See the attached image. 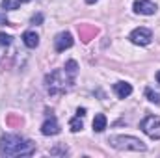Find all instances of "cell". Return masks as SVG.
<instances>
[{"instance_id":"6da1fadb","label":"cell","mask_w":160,"mask_h":158,"mask_svg":"<svg viewBox=\"0 0 160 158\" xmlns=\"http://www.w3.org/2000/svg\"><path fill=\"white\" fill-rule=\"evenodd\" d=\"M34 151H36L34 143L28 140H22L19 136L6 134L0 140V155L2 156H28V155H34Z\"/></svg>"},{"instance_id":"7a4b0ae2","label":"cell","mask_w":160,"mask_h":158,"mask_svg":"<svg viewBox=\"0 0 160 158\" xmlns=\"http://www.w3.org/2000/svg\"><path fill=\"white\" fill-rule=\"evenodd\" d=\"M108 143L118 151H145V143L134 136H112Z\"/></svg>"},{"instance_id":"3957f363","label":"cell","mask_w":160,"mask_h":158,"mask_svg":"<svg viewBox=\"0 0 160 158\" xmlns=\"http://www.w3.org/2000/svg\"><path fill=\"white\" fill-rule=\"evenodd\" d=\"M67 77H69V75H67L65 71H54V73H50V75L45 78L48 93H52V95L63 93V91L67 89V84H69Z\"/></svg>"},{"instance_id":"277c9868","label":"cell","mask_w":160,"mask_h":158,"mask_svg":"<svg viewBox=\"0 0 160 158\" xmlns=\"http://www.w3.org/2000/svg\"><path fill=\"white\" fill-rule=\"evenodd\" d=\"M140 128L153 140H160V117L157 116H147L140 123Z\"/></svg>"},{"instance_id":"5b68a950","label":"cell","mask_w":160,"mask_h":158,"mask_svg":"<svg viewBox=\"0 0 160 158\" xmlns=\"http://www.w3.org/2000/svg\"><path fill=\"white\" fill-rule=\"evenodd\" d=\"M128 39L132 41L134 45H149L151 39H153V32L149 30V28H143V26H140V28H136V30H132L130 32V36H128Z\"/></svg>"},{"instance_id":"8992f818","label":"cell","mask_w":160,"mask_h":158,"mask_svg":"<svg viewBox=\"0 0 160 158\" xmlns=\"http://www.w3.org/2000/svg\"><path fill=\"white\" fill-rule=\"evenodd\" d=\"M134 11L140 13V15H155L157 4H153L151 0H136L134 2Z\"/></svg>"},{"instance_id":"52a82bcc","label":"cell","mask_w":160,"mask_h":158,"mask_svg":"<svg viewBox=\"0 0 160 158\" xmlns=\"http://www.w3.org/2000/svg\"><path fill=\"white\" fill-rule=\"evenodd\" d=\"M54 47H56L58 52H63L65 48H71V47H73V36H71L69 32H62V34H58L56 39H54Z\"/></svg>"},{"instance_id":"ba28073f","label":"cell","mask_w":160,"mask_h":158,"mask_svg":"<svg viewBox=\"0 0 160 158\" xmlns=\"http://www.w3.org/2000/svg\"><path fill=\"white\" fill-rule=\"evenodd\" d=\"M41 132L45 134V136H56L58 132H60V125H58V121L54 117L47 119L43 125H41Z\"/></svg>"},{"instance_id":"9c48e42d","label":"cell","mask_w":160,"mask_h":158,"mask_svg":"<svg viewBox=\"0 0 160 158\" xmlns=\"http://www.w3.org/2000/svg\"><path fill=\"white\" fill-rule=\"evenodd\" d=\"M114 91L119 99H127L132 93V86L127 84V82H118V84H114Z\"/></svg>"},{"instance_id":"30bf717a","label":"cell","mask_w":160,"mask_h":158,"mask_svg":"<svg viewBox=\"0 0 160 158\" xmlns=\"http://www.w3.org/2000/svg\"><path fill=\"white\" fill-rule=\"evenodd\" d=\"M22 41H24L26 47L36 48V47L39 45V36H38L36 32H24V34H22Z\"/></svg>"},{"instance_id":"8fae6325","label":"cell","mask_w":160,"mask_h":158,"mask_svg":"<svg viewBox=\"0 0 160 158\" xmlns=\"http://www.w3.org/2000/svg\"><path fill=\"white\" fill-rule=\"evenodd\" d=\"M106 128V116L104 114H97L93 119V130L95 132H102Z\"/></svg>"},{"instance_id":"7c38bea8","label":"cell","mask_w":160,"mask_h":158,"mask_svg":"<svg viewBox=\"0 0 160 158\" xmlns=\"http://www.w3.org/2000/svg\"><path fill=\"white\" fill-rule=\"evenodd\" d=\"M77 69H78L77 62H75V60H69V62L65 63V69H63V71H65L71 78H75V77H77Z\"/></svg>"},{"instance_id":"4fadbf2b","label":"cell","mask_w":160,"mask_h":158,"mask_svg":"<svg viewBox=\"0 0 160 158\" xmlns=\"http://www.w3.org/2000/svg\"><path fill=\"white\" fill-rule=\"evenodd\" d=\"M145 95H147V99H149L151 102H157V104H160V93L153 91L151 87H147V89H145Z\"/></svg>"},{"instance_id":"5bb4252c","label":"cell","mask_w":160,"mask_h":158,"mask_svg":"<svg viewBox=\"0 0 160 158\" xmlns=\"http://www.w3.org/2000/svg\"><path fill=\"white\" fill-rule=\"evenodd\" d=\"M82 126H84V125H82V121H80L78 116H77L75 119H71V121H69V128H71L73 132H78V130H82Z\"/></svg>"},{"instance_id":"9a60e30c","label":"cell","mask_w":160,"mask_h":158,"mask_svg":"<svg viewBox=\"0 0 160 158\" xmlns=\"http://www.w3.org/2000/svg\"><path fill=\"white\" fill-rule=\"evenodd\" d=\"M19 0H2V7L4 9H17L19 7Z\"/></svg>"},{"instance_id":"2e32d148","label":"cell","mask_w":160,"mask_h":158,"mask_svg":"<svg viewBox=\"0 0 160 158\" xmlns=\"http://www.w3.org/2000/svg\"><path fill=\"white\" fill-rule=\"evenodd\" d=\"M0 45H2V47H8V45H11V36H8V34L0 32Z\"/></svg>"},{"instance_id":"e0dca14e","label":"cell","mask_w":160,"mask_h":158,"mask_svg":"<svg viewBox=\"0 0 160 158\" xmlns=\"http://www.w3.org/2000/svg\"><path fill=\"white\" fill-rule=\"evenodd\" d=\"M41 21H43V17H41V15H36V17L32 19V22H34V24H36V22H41Z\"/></svg>"},{"instance_id":"ac0fdd59","label":"cell","mask_w":160,"mask_h":158,"mask_svg":"<svg viewBox=\"0 0 160 158\" xmlns=\"http://www.w3.org/2000/svg\"><path fill=\"white\" fill-rule=\"evenodd\" d=\"M77 114H78V117H82V116L86 114V108H78V110H77Z\"/></svg>"},{"instance_id":"d6986e66","label":"cell","mask_w":160,"mask_h":158,"mask_svg":"<svg viewBox=\"0 0 160 158\" xmlns=\"http://www.w3.org/2000/svg\"><path fill=\"white\" fill-rule=\"evenodd\" d=\"M157 80H158V84H160V71L157 73Z\"/></svg>"},{"instance_id":"ffe728a7","label":"cell","mask_w":160,"mask_h":158,"mask_svg":"<svg viewBox=\"0 0 160 158\" xmlns=\"http://www.w3.org/2000/svg\"><path fill=\"white\" fill-rule=\"evenodd\" d=\"M86 2H88V4H93V2H97V0H86Z\"/></svg>"},{"instance_id":"44dd1931","label":"cell","mask_w":160,"mask_h":158,"mask_svg":"<svg viewBox=\"0 0 160 158\" xmlns=\"http://www.w3.org/2000/svg\"><path fill=\"white\" fill-rule=\"evenodd\" d=\"M19 2H21V4H22V2H30V0H19Z\"/></svg>"}]
</instances>
